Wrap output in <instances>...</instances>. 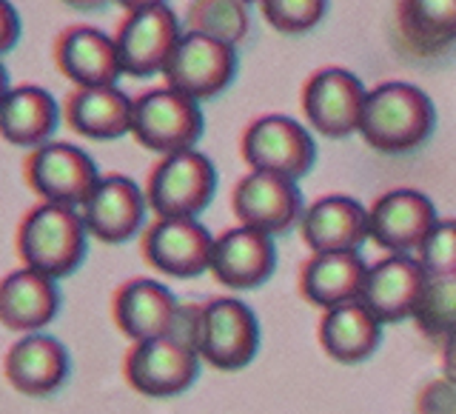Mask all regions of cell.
Listing matches in <instances>:
<instances>
[{"mask_svg":"<svg viewBox=\"0 0 456 414\" xmlns=\"http://www.w3.org/2000/svg\"><path fill=\"white\" fill-rule=\"evenodd\" d=\"M217 192V169L203 152L189 149L166 154L151 169L146 186L149 209L157 218H197Z\"/></svg>","mask_w":456,"mask_h":414,"instance_id":"obj_4","label":"cell"},{"mask_svg":"<svg viewBox=\"0 0 456 414\" xmlns=\"http://www.w3.org/2000/svg\"><path fill=\"white\" fill-rule=\"evenodd\" d=\"M256 349H260V323L251 306L237 297H214L203 303L197 352L206 366L240 371L254 360Z\"/></svg>","mask_w":456,"mask_h":414,"instance_id":"obj_5","label":"cell"},{"mask_svg":"<svg viewBox=\"0 0 456 414\" xmlns=\"http://www.w3.org/2000/svg\"><path fill=\"white\" fill-rule=\"evenodd\" d=\"M203 357L185 340L166 335L146 343H134L126 354V380L142 397H177L189 392Z\"/></svg>","mask_w":456,"mask_h":414,"instance_id":"obj_6","label":"cell"},{"mask_svg":"<svg viewBox=\"0 0 456 414\" xmlns=\"http://www.w3.org/2000/svg\"><path fill=\"white\" fill-rule=\"evenodd\" d=\"M368 263L360 252H334V254H314L299 271V292L317 309H337L362 300Z\"/></svg>","mask_w":456,"mask_h":414,"instance_id":"obj_21","label":"cell"},{"mask_svg":"<svg viewBox=\"0 0 456 414\" xmlns=\"http://www.w3.org/2000/svg\"><path fill=\"white\" fill-rule=\"evenodd\" d=\"M114 4H120L128 14H132V12H146L154 6H163L166 0H114Z\"/></svg>","mask_w":456,"mask_h":414,"instance_id":"obj_33","label":"cell"},{"mask_svg":"<svg viewBox=\"0 0 456 414\" xmlns=\"http://www.w3.org/2000/svg\"><path fill=\"white\" fill-rule=\"evenodd\" d=\"M203 128L206 123L197 100L168 89V86L149 89L134 100L132 137L149 152L163 157L189 152L203 137Z\"/></svg>","mask_w":456,"mask_h":414,"instance_id":"obj_3","label":"cell"},{"mask_svg":"<svg viewBox=\"0 0 456 414\" xmlns=\"http://www.w3.org/2000/svg\"><path fill=\"white\" fill-rule=\"evenodd\" d=\"M134 100L118 86L75 89L66 97V123L71 132L92 140H120L132 135Z\"/></svg>","mask_w":456,"mask_h":414,"instance_id":"obj_25","label":"cell"},{"mask_svg":"<svg viewBox=\"0 0 456 414\" xmlns=\"http://www.w3.org/2000/svg\"><path fill=\"white\" fill-rule=\"evenodd\" d=\"M149 197L140 186L126 175H106L94 186L92 197L86 200L80 214L89 235L103 243H126L137 237L146 223Z\"/></svg>","mask_w":456,"mask_h":414,"instance_id":"obj_15","label":"cell"},{"mask_svg":"<svg viewBox=\"0 0 456 414\" xmlns=\"http://www.w3.org/2000/svg\"><path fill=\"white\" fill-rule=\"evenodd\" d=\"M57 104L40 86H14L4 95V137L12 146L40 149L57 128Z\"/></svg>","mask_w":456,"mask_h":414,"instance_id":"obj_27","label":"cell"},{"mask_svg":"<svg viewBox=\"0 0 456 414\" xmlns=\"http://www.w3.org/2000/svg\"><path fill=\"white\" fill-rule=\"evenodd\" d=\"M26 180L43 203L83 209L100 183V171L75 143H46L26 161Z\"/></svg>","mask_w":456,"mask_h":414,"instance_id":"obj_8","label":"cell"},{"mask_svg":"<svg viewBox=\"0 0 456 414\" xmlns=\"http://www.w3.org/2000/svg\"><path fill=\"white\" fill-rule=\"evenodd\" d=\"M86 237L89 228L77 209L40 203L20 223L18 252L26 269L61 280L83 263Z\"/></svg>","mask_w":456,"mask_h":414,"instance_id":"obj_2","label":"cell"},{"mask_svg":"<svg viewBox=\"0 0 456 414\" xmlns=\"http://www.w3.org/2000/svg\"><path fill=\"white\" fill-rule=\"evenodd\" d=\"M0 9H4V52H12L20 37V18L9 0H0Z\"/></svg>","mask_w":456,"mask_h":414,"instance_id":"obj_32","label":"cell"},{"mask_svg":"<svg viewBox=\"0 0 456 414\" xmlns=\"http://www.w3.org/2000/svg\"><path fill=\"white\" fill-rule=\"evenodd\" d=\"M365 86L348 69L328 66L314 71L303 86V112L317 135L328 140H342L360 135Z\"/></svg>","mask_w":456,"mask_h":414,"instance_id":"obj_9","label":"cell"},{"mask_svg":"<svg viewBox=\"0 0 456 414\" xmlns=\"http://www.w3.org/2000/svg\"><path fill=\"white\" fill-rule=\"evenodd\" d=\"M6 380L12 389L26 397H46L54 394L69 377V354L61 340L49 335H26L6 354Z\"/></svg>","mask_w":456,"mask_h":414,"instance_id":"obj_22","label":"cell"},{"mask_svg":"<svg viewBox=\"0 0 456 414\" xmlns=\"http://www.w3.org/2000/svg\"><path fill=\"white\" fill-rule=\"evenodd\" d=\"M299 228L314 254L360 252L370 237V209L348 195H328L305 209Z\"/></svg>","mask_w":456,"mask_h":414,"instance_id":"obj_19","label":"cell"},{"mask_svg":"<svg viewBox=\"0 0 456 414\" xmlns=\"http://www.w3.org/2000/svg\"><path fill=\"white\" fill-rule=\"evenodd\" d=\"M183 37L177 14L166 4L146 12H132L118 29V52L123 75L151 78L166 71L171 54Z\"/></svg>","mask_w":456,"mask_h":414,"instance_id":"obj_13","label":"cell"},{"mask_svg":"<svg viewBox=\"0 0 456 414\" xmlns=\"http://www.w3.org/2000/svg\"><path fill=\"white\" fill-rule=\"evenodd\" d=\"M382 337V323L374 318L362 300L348 306L328 309L320 323V346L337 363L356 366L377 352Z\"/></svg>","mask_w":456,"mask_h":414,"instance_id":"obj_26","label":"cell"},{"mask_svg":"<svg viewBox=\"0 0 456 414\" xmlns=\"http://www.w3.org/2000/svg\"><path fill=\"white\" fill-rule=\"evenodd\" d=\"M180 303L163 283L137 277L114 294V323L132 343H146L171 335Z\"/></svg>","mask_w":456,"mask_h":414,"instance_id":"obj_20","label":"cell"},{"mask_svg":"<svg viewBox=\"0 0 456 414\" xmlns=\"http://www.w3.org/2000/svg\"><path fill=\"white\" fill-rule=\"evenodd\" d=\"M142 254L160 275L191 280L211 271L214 237L197 218H157L142 235Z\"/></svg>","mask_w":456,"mask_h":414,"instance_id":"obj_12","label":"cell"},{"mask_svg":"<svg viewBox=\"0 0 456 414\" xmlns=\"http://www.w3.org/2000/svg\"><path fill=\"white\" fill-rule=\"evenodd\" d=\"M263 18L282 35H305L328 12V0H263Z\"/></svg>","mask_w":456,"mask_h":414,"instance_id":"obj_30","label":"cell"},{"mask_svg":"<svg viewBox=\"0 0 456 414\" xmlns=\"http://www.w3.org/2000/svg\"><path fill=\"white\" fill-rule=\"evenodd\" d=\"M232 206L240 226H248L268 237L289 232L297 223H303L305 214L297 180L268 175V171H248L234 186Z\"/></svg>","mask_w":456,"mask_h":414,"instance_id":"obj_11","label":"cell"},{"mask_svg":"<svg viewBox=\"0 0 456 414\" xmlns=\"http://www.w3.org/2000/svg\"><path fill=\"white\" fill-rule=\"evenodd\" d=\"M436 223L434 200L417 189H394L370 206V240L388 254H419Z\"/></svg>","mask_w":456,"mask_h":414,"instance_id":"obj_14","label":"cell"},{"mask_svg":"<svg viewBox=\"0 0 456 414\" xmlns=\"http://www.w3.org/2000/svg\"><path fill=\"white\" fill-rule=\"evenodd\" d=\"M61 4H66L71 9H97V6L109 4V0H61Z\"/></svg>","mask_w":456,"mask_h":414,"instance_id":"obj_35","label":"cell"},{"mask_svg":"<svg viewBox=\"0 0 456 414\" xmlns=\"http://www.w3.org/2000/svg\"><path fill=\"white\" fill-rule=\"evenodd\" d=\"M428 286V271L411 254H388L368 269L362 303L385 323H403L417 314L422 292Z\"/></svg>","mask_w":456,"mask_h":414,"instance_id":"obj_16","label":"cell"},{"mask_svg":"<svg viewBox=\"0 0 456 414\" xmlns=\"http://www.w3.org/2000/svg\"><path fill=\"white\" fill-rule=\"evenodd\" d=\"M445 368L456 377V332L445 340Z\"/></svg>","mask_w":456,"mask_h":414,"instance_id":"obj_34","label":"cell"},{"mask_svg":"<svg viewBox=\"0 0 456 414\" xmlns=\"http://www.w3.org/2000/svg\"><path fill=\"white\" fill-rule=\"evenodd\" d=\"M54 63L77 89H103L123 75L118 40L94 26H71L54 43Z\"/></svg>","mask_w":456,"mask_h":414,"instance_id":"obj_18","label":"cell"},{"mask_svg":"<svg viewBox=\"0 0 456 414\" xmlns=\"http://www.w3.org/2000/svg\"><path fill=\"white\" fill-rule=\"evenodd\" d=\"M57 309H61L57 280L26 266L12 271L0 286V320L12 332H40L54 320Z\"/></svg>","mask_w":456,"mask_h":414,"instance_id":"obj_24","label":"cell"},{"mask_svg":"<svg viewBox=\"0 0 456 414\" xmlns=\"http://www.w3.org/2000/svg\"><path fill=\"white\" fill-rule=\"evenodd\" d=\"M242 161L251 171H268L289 180H299L308 175L317 161L314 137L297 120L285 114H265L256 118L242 132Z\"/></svg>","mask_w":456,"mask_h":414,"instance_id":"obj_7","label":"cell"},{"mask_svg":"<svg viewBox=\"0 0 456 414\" xmlns=\"http://www.w3.org/2000/svg\"><path fill=\"white\" fill-rule=\"evenodd\" d=\"M277 269L274 240L263 232H254L248 226L225 228L220 237H214L211 275L217 283L234 292H248L263 286Z\"/></svg>","mask_w":456,"mask_h":414,"instance_id":"obj_17","label":"cell"},{"mask_svg":"<svg viewBox=\"0 0 456 414\" xmlns=\"http://www.w3.org/2000/svg\"><path fill=\"white\" fill-rule=\"evenodd\" d=\"M413 320L425 335L448 340L456 332V277H428Z\"/></svg>","mask_w":456,"mask_h":414,"instance_id":"obj_29","label":"cell"},{"mask_svg":"<svg viewBox=\"0 0 456 414\" xmlns=\"http://www.w3.org/2000/svg\"><path fill=\"white\" fill-rule=\"evenodd\" d=\"M234 75H237L234 46L194 32H185L180 37L177 49L163 71L168 89L189 95L197 104L225 92Z\"/></svg>","mask_w":456,"mask_h":414,"instance_id":"obj_10","label":"cell"},{"mask_svg":"<svg viewBox=\"0 0 456 414\" xmlns=\"http://www.w3.org/2000/svg\"><path fill=\"white\" fill-rule=\"evenodd\" d=\"M436 126V109L419 86L403 80L382 83L365 97L360 135L370 149L405 154L419 149Z\"/></svg>","mask_w":456,"mask_h":414,"instance_id":"obj_1","label":"cell"},{"mask_svg":"<svg viewBox=\"0 0 456 414\" xmlns=\"http://www.w3.org/2000/svg\"><path fill=\"white\" fill-rule=\"evenodd\" d=\"M417 261L428 277H456V220H439L425 237Z\"/></svg>","mask_w":456,"mask_h":414,"instance_id":"obj_31","label":"cell"},{"mask_svg":"<svg viewBox=\"0 0 456 414\" xmlns=\"http://www.w3.org/2000/svg\"><path fill=\"white\" fill-rule=\"evenodd\" d=\"M251 18L246 0H191L185 12V32L240 46L248 37Z\"/></svg>","mask_w":456,"mask_h":414,"instance_id":"obj_28","label":"cell"},{"mask_svg":"<svg viewBox=\"0 0 456 414\" xmlns=\"http://www.w3.org/2000/svg\"><path fill=\"white\" fill-rule=\"evenodd\" d=\"M246 4H263V0H246Z\"/></svg>","mask_w":456,"mask_h":414,"instance_id":"obj_36","label":"cell"},{"mask_svg":"<svg viewBox=\"0 0 456 414\" xmlns=\"http://www.w3.org/2000/svg\"><path fill=\"white\" fill-rule=\"evenodd\" d=\"M394 29L413 57H436L456 43V0H396Z\"/></svg>","mask_w":456,"mask_h":414,"instance_id":"obj_23","label":"cell"}]
</instances>
